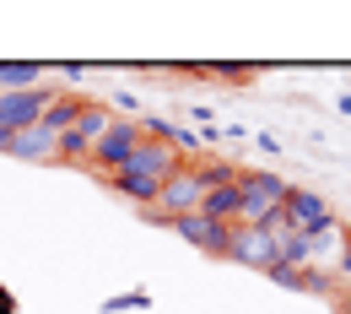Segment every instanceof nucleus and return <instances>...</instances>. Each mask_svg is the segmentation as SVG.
<instances>
[{"instance_id": "nucleus-1", "label": "nucleus", "mask_w": 351, "mask_h": 314, "mask_svg": "<svg viewBox=\"0 0 351 314\" xmlns=\"http://www.w3.org/2000/svg\"><path fill=\"white\" fill-rule=\"evenodd\" d=\"M292 184L270 168H238V227H281V201Z\"/></svg>"}, {"instance_id": "nucleus-2", "label": "nucleus", "mask_w": 351, "mask_h": 314, "mask_svg": "<svg viewBox=\"0 0 351 314\" xmlns=\"http://www.w3.org/2000/svg\"><path fill=\"white\" fill-rule=\"evenodd\" d=\"M146 141V131H141V120H114L108 131L97 135V146H92V157H87V168L103 179V174H119L125 168V157H130L135 146Z\"/></svg>"}, {"instance_id": "nucleus-3", "label": "nucleus", "mask_w": 351, "mask_h": 314, "mask_svg": "<svg viewBox=\"0 0 351 314\" xmlns=\"http://www.w3.org/2000/svg\"><path fill=\"white\" fill-rule=\"evenodd\" d=\"M152 223L173 227L178 238H189L200 255H221L227 260V244H232V223H211V217H200V212H184V217H157V212H146Z\"/></svg>"}, {"instance_id": "nucleus-4", "label": "nucleus", "mask_w": 351, "mask_h": 314, "mask_svg": "<svg viewBox=\"0 0 351 314\" xmlns=\"http://www.w3.org/2000/svg\"><path fill=\"white\" fill-rule=\"evenodd\" d=\"M200 195H206L200 168H195V163H184V168L168 174L162 190H157V217H184V212H195V206H200Z\"/></svg>"}, {"instance_id": "nucleus-5", "label": "nucleus", "mask_w": 351, "mask_h": 314, "mask_svg": "<svg viewBox=\"0 0 351 314\" xmlns=\"http://www.w3.org/2000/svg\"><path fill=\"white\" fill-rule=\"evenodd\" d=\"M324 223H335L330 201H324L319 190H303V184H292V190H287V201H281V227L313 233V227H324Z\"/></svg>"}, {"instance_id": "nucleus-6", "label": "nucleus", "mask_w": 351, "mask_h": 314, "mask_svg": "<svg viewBox=\"0 0 351 314\" xmlns=\"http://www.w3.org/2000/svg\"><path fill=\"white\" fill-rule=\"evenodd\" d=\"M54 103V87H27V92H0V131H27L44 120V109Z\"/></svg>"}, {"instance_id": "nucleus-7", "label": "nucleus", "mask_w": 351, "mask_h": 314, "mask_svg": "<svg viewBox=\"0 0 351 314\" xmlns=\"http://www.w3.org/2000/svg\"><path fill=\"white\" fill-rule=\"evenodd\" d=\"M276 233H281V227H238V223H232L227 260L254 266V271H270V266H276Z\"/></svg>"}, {"instance_id": "nucleus-8", "label": "nucleus", "mask_w": 351, "mask_h": 314, "mask_svg": "<svg viewBox=\"0 0 351 314\" xmlns=\"http://www.w3.org/2000/svg\"><path fill=\"white\" fill-rule=\"evenodd\" d=\"M54 152H60V135L49 131V125H27V131L11 135V157H27V163H54Z\"/></svg>"}, {"instance_id": "nucleus-9", "label": "nucleus", "mask_w": 351, "mask_h": 314, "mask_svg": "<svg viewBox=\"0 0 351 314\" xmlns=\"http://www.w3.org/2000/svg\"><path fill=\"white\" fill-rule=\"evenodd\" d=\"M82 109H87V98H82V92H54V103L44 109V120H38V125H49L54 135H65L76 120H82Z\"/></svg>"}, {"instance_id": "nucleus-10", "label": "nucleus", "mask_w": 351, "mask_h": 314, "mask_svg": "<svg viewBox=\"0 0 351 314\" xmlns=\"http://www.w3.org/2000/svg\"><path fill=\"white\" fill-rule=\"evenodd\" d=\"M44 87V65L38 60H0V92H27Z\"/></svg>"}, {"instance_id": "nucleus-11", "label": "nucleus", "mask_w": 351, "mask_h": 314, "mask_svg": "<svg viewBox=\"0 0 351 314\" xmlns=\"http://www.w3.org/2000/svg\"><path fill=\"white\" fill-rule=\"evenodd\" d=\"M195 212L211 217V223H238V184H217V190H206Z\"/></svg>"}, {"instance_id": "nucleus-12", "label": "nucleus", "mask_w": 351, "mask_h": 314, "mask_svg": "<svg viewBox=\"0 0 351 314\" xmlns=\"http://www.w3.org/2000/svg\"><path fill=\"white\" fill-rule=\"evenodd\" d=\"M114 120H119V114H108V109H103V103H87V109H82V120H76V125H71V131L82 135V141H87V146H97V135L108 131V125H114Z\"/></svg>"}, {"instance_id": "nucleus-13", "label": "nucleus", "mask_w": 351, "mask_h": 314, "mask_svg": "<svg viewBox=\"0 0 351 314\" xmlns=\"http://www.w3.org/2000/svg\"><path fill=\"white\" fill-rule=\"evenodd\" d=\"M119 309H152V293H146V287H130V293H119V298L103 304V314H119Z\"/></svg>"}, {"instance_id": "nucleus-14", "label": "nucleus", "mask_w": 351, "mask_h": 314, "mask_svg": "<svg viewBox=\"0 0 351 314\" xmlns=\"http://www.w3.org/2000/svg\"><path fill=\"white\" fill-rule=\"evenodd\" d=\"M206 76H227V82H249V76H254V65H238V60H217V65H206Z\"/></svg>"}, {"instance_id": "nucleus-15", "label": "nucleus", "mask_w": 351, "mask_h": 314, "mask_svg": "<svg viewBox=\"0 0 351 314\" xmlns=\"http://www.w3.org/2000/svg\"><path fill=\"white\" fill-rule=\"evenodd\" d=\"M292 287H298V293H330V276H324V271H308V266H303Z\"/></svg>"}, {"instance_id": "nucleus-16", "label": "nucleus", "mask_w": 351, "mask_h": 314, "mask_svg": "<svg viewBox=\"0 0 351 314\" xmlns=\"http://www.w3.org/2000/svg\"><path fill=\"white\" fill-rule=\"evenodd\" d=\"M114 109H119V114H135V92H114Z\"/></svg>"}, {"instance_id": "nucleus-17", "label": "nucleus", "mask_w": 351, "mask_h": 314, "mask_svg": "<svg viewBox=\"0 0 351 314\" xmlns=\"http://www.w3.org/2000/svg\"><path fill=\"white\" fill-rule=\"evenodd\" d=\"M341 276H346V282H351V244H346V249H341Z\"/></svg>"}, {"instance_id": "nucleus-18", "label": "nucleus", "mask_w": 351, "mask_h": 314, "mask_svg": "<svg viewBox=\"0 0 351 314\" xmlns=\"http://www.w3.org/2000/svg\"><path fill=\"white\" fill-rule=\"evenodd\" d=\"M0 152H11V131H0Z\"/></svg>"}]
</instances>
